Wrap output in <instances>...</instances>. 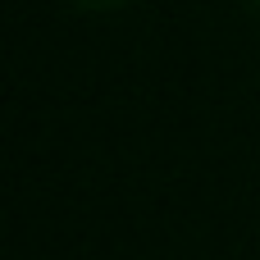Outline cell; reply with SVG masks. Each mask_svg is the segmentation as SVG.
<instances>
[{"label": "cell", "instance_id": "6da1fadb", "mask_svg": "<svg viewBox=\"0 0 260 260\" xmlns=\"http://www.w3.org/2000/svg\"><path fill=\"white\" fill-rule=\"evenodd\" d=\"M69 5L82 14H114V9H128L133 0H69Z\"/></svg>", "mask_w": 260, "mask_h": 260}, {"label": "cell", "instance_id": "7a4b0ae2", "mask_svg": "<svg viewBox=\"0 0 260 260\" xmlns=\"http://www.w3.org/2000/svg\"><path fill=\"white\" fill-rule=\"evenodd\" d=\"M242 5H247V9H260V0H242Z\"/></svg>", "mask_w": 260, "mask_h": 260}]
</instances>
